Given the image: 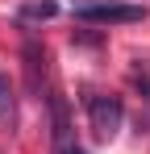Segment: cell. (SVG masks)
I'll list each match as a JSON object with an SVG mask.
<instances>
[{
  "mask_svg": "<svg viewBox=\"0 0 150 154\" xmlns=\"http://www.w3.org/2000/svg\"><path fill=\"white\" fill-rule=\"evenodd\" d=\"M121 121H125V104L117 96H88V125L100 142H113L121 133Z\"/></svg>",
  "mask_w": 150,
  "mask_h": 154,
  "instance_id": "obj_1",
  "label": "cell"
},
{
  "mask_svg": "<svg viewBox=\"0 0 150 154\" xmlns=\"http://www.w3.org/2000/svg\"><path fill=\"white\" fill-rule=\"evenodd\" d=\"M75 17L92 21V25H125V21H142L146 8L142 4H121V0H100V4H79Z\"/></svg>",
  "mask_w": 150,
  "mask_h": 154,
  "instance_id": "obj_2",
  "label": "cell"
},
{
  "mask_svg": "<svg viewBox=\"0 0 150 154\" xmlns=\"http://www.w3.org/2000/svg\"><path fill=\"white\" fill-rule=\"evenodd\" d=\"M21 63H25V88L33 96H42V88L50 83V67H46V50L33 33H25V42H21Z\"/></svg>",
  "mask_w": 150,
  "mask_h": 154,
  "instance_id": "obj_3",
  "label": "cell"
},
{
  "mask_svg": "<svg viewBox=\"0 0 150 154\" xmlns=\"http://www.w3.org/2000/svg\"><path fill=\"white\" fill-rule=\"evenodd\" d=\"M46 104H50V125H54V150H58V154H83V150H79V146L71 142L67 104H63V96H58L54 88H46Z\"/></svg>",
  "mask_w": 150,
  "mask_h": 154,
  "instance_id": "obj_4",
  "label": "cell"
},
{
  "mask_svg": "<svg viewBox=\"0 0 150 154\" xmlns=\"http://www.w3.org/2000/svg\"><path fill=\"white\" fill-rule=\"evenodd\" d=\"M0 125L17 129V92H13V79H8V71H4V63H0Z\"/></svg>",
  "mask_w": 150,
  "mask_h": 154,
  "instance_id": "obj_5",
  "label": "cell"
},
{
  "mask_svg": "<svg viewBox=\"0 0 150 154\" xmlns=\"http://www.w3.org/2000/svg\"><path fill=\"white\" fill-rule=\"evenodd\" d=\"M54 13H58V4H54V0H25L21 8H17V17H21V21H50Z\"/></svg>",
  "mask_w": 150,
  "mask_h": 154,
  "instance_id": "obj_6",
  "label": "cell"
}]
</instances>
